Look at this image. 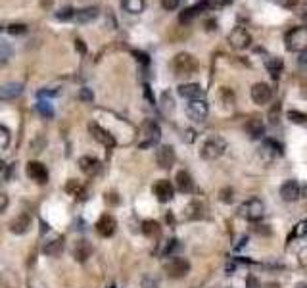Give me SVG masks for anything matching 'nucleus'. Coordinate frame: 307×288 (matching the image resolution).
<instances>
[{"label":"nucleus","instance_id":"obj_1","mask_svg":"<svg viewBox=\"0 0 307 288\" xmlns=\"http://www.w3.org/2000/svg\"><path fill=\"white\" fill-rule=\"evenodd\" d=\"M171 70H173V73H175L177 77H188V75L198 72V60L192 56V54L181 52V54H177L173 58Z\"/></svg>","mask_w":307,"mask_h":288},{"label":"nucleus","instance_id":"obj_2","mask_svg":"<svg viewBox=\"0 0 307 288\" xmlns=\"http://www.w3.org/2000/svg\"><path fill=\"white\" fill-rule=\"evenodd\" d=\"M225 150H227V143L223 137H209L200 148V156L207 161H213V159L221 158L225 154Z\"/></svg>","mask_w":307,"mask_h":288},{"label":"nucleus","instance_id":"obj_3","mask_svg":"<svg viewBox=\"0 0 307 288\" xmlns=\"http://www.w3.org/2000/svg\"><path fill=\"white\" fill-rule=\"evenodd\" d=\"M286 50L290 52H304L307 50V27H296L286 33L284 37Z\"/></svg>","mask_w":307,"mask_h":288},{"label":"nucleus","instance_id":"obj_4","mask_svg":"<svg viewBox=\"0 0 307 288\" xmlns=\"http://www.w3.org/2000/svg\"><path fill=\"white\" fill-rule=\"evenodd\" d=\"M238 214H240V217H244V219H248V221H257V219H261L265 214L263 202L257 200V198H249V200H246L244 204H240Z\"/></svg>","mask_w":307,"mask_h":288},{"label":"nucleus","instance_id":"obj_5","mask_svg":"<svg viewBox=\"0 0 307 288\" xmlns=\"http://www.w3.org/2000/svg\"><path fill=\"white\" fill-rule=\"evenodd\" d=\"M163 269H165L167 277H171V279H183L190 273V263L184 258H173L163 265Z\"/></svg>","mask_w":307,"mask_h":288},{"label":"nucleus","instance_id":"obj_6","mask_svg":"<svg viewBox=\"0 0 307 288\" xmlns=\"http://www.w3.org/2000/svg\"><path fill=\"white\" fill-rule=\"evenodd\" d=\"M259 156L265 163H273L275 159L282 156V146L275 141H271V139H265L261 143V148H259Z\"/></svg>","mask_w":307,"mask_h":288},{"label":"nucleus","instance_id":"obj_7","mask_svg":"<svg viewBox=\"0 0 307 288\" xmlns=\"http://www.w3.org/2000/svg\"><path fill=\"white\" fill-rule=\"evenodd\" d=\"M207 112H209V108H207V102L204 98L202 100H188V104H186V115L192 121H198V123L205 121Z\"/></svg>","mask_w":307,"mask_h":288},{"label":"nucleus","instance_id":"obj_8","mask_svg":"<svg viewBox=\"0 0 307 288\" xmlns=\"http://www.w3.org/2000/svg\"><path fill=\"white\" fill-rule=\"evenodd\" d=\"M229 43L233 48L236 50H244L248 48L249 43H251V35L244 27H234L231 33H229Z\"/></svg>","mask_w":307,"mask_h":288},{"label":"nucleus","instance_id":"obj_9","mask_svg":"<svg viewBox=\"0 0 307 288\" xmlns=\"http://www.w3.org/2000/svg\"><path fill=\"white\" fill-rule=\"evenodd\" d=\"M273 98V88L267 85V83H255L251 86V100L259 106H265L269 104Z\"/></svg>","mask_w":307,"mask_h":288},{"label":"nucleus","instance_id":"obj_10","mask_svg":"<svg viewBox=\"0 0 307 288\" xmlns=\"http://www.w3.org/2000/svg\"><path fill=\"white\" fill-rule=\"evenodd\" d=\"M160 137H161V131L160 125L156 121H148L144 125V141L140 143V148H150L154 144L160 143Z\"/></svg>","mask_w":307,"mask_h":288},{"label":"nucleus","instance_id":"obj_11","mask_svg":"<svg viewBox=\"0 0 307 288\" xmlns=\"http://www.w3.org/2000/svg\"><path fill=\"white\" fill-rule=\"evenodd\" d=\"M156 161L161 169H169L175 165V150L173 146H160V150L156 152Z\"/></svg>","mask_w":307,"mask_h":288},{"label":"nucleus","instance_id":"obj_12","mask_svg":"<svg viewBox=\"0 0 307 288\" xmlns=\"http://www.w3.org/2000/svg\"><path fill=\"white\" fill-rule=\"evenodd\" d=\"M27 175L39 185H46L48 183V171H46V167L41 161H29L27 163Z\"/></svg>","mask_w":307,"mask_h":288},{"label":"nucleus","instance_id":"obj_13","mask_svg":"<svg viewBox=\"0 0 307 288\" xmlns=\"http://www.w3.org/2000/svg\"><path fill=\"white\" fill-rule=\"evenodd\" d=\"M90 133H92V137L98 141L100 144H104V146H108V148H112V146H116V139H114V135H110L108 131L104 129V127H100L98 123H90Z\"/></svg>","mask_w":307,"mask_h":288},{"label":"nucleus","instance_id":"obj_14","mask_svg":"<svg viewBox=\"0 0 307 288\" xmlns=\"http://www.w3.org/2000/svg\"><path fill=\"white\" fill-rule=\"evenodd\" d=\"M213 6V2L211 0H202V2H198V4H194V6H190V8H186L183 14H181V21L183 23H188L190 19H194L198 14H202L204 10H207V8H211Z\"/></svg>","mask_w":307,"mask_h":288},{"label":"nucleus","instance_id":"obj_15","mask_svg":"<svg viewBox=\"0 0 307 288\" xmlns=\"http://www.w3.org/2000/svg\"><path fill=\"white\" fill-rule=\"evenodd\" d=\"M179 94L186 100H202L204 98V88L196 83H188V85L179 86Z\"/></svg>","mask_w":307,"mask_h":288},{"label":"nucleus","instance_id":"obj_16","mask_svg":"<svg viewBox=\"0 0 307 288\" xmlns=\"http://www.w3.org/2000/svg\"><path fill=\"white\" fill-rule=\"evenodd\" d=\"M154 196L160 202H169L173 198V185H171L169 181H165V179L158 181V183L154 185Z\"/></svg>","mask_w":307,"mask_h":288},{"label":"nucleus","instance_id":"obj_17","mask_svg":"<svg viewBox=\"0 0 307 288\" xmlns=\"http://www.w3.org/2000/svg\"><path fill=\"white\" fill-rule=\"evenodd\" d=\"M280 196H282V200L286 202H296L302 196V188H300V185L296 181H286L280 187Z\"/></svg>","mask_w":307,"mask_h":288},{"label":"nucleus","instance_id":"obj_18","mask_svg":"<svg viewBox=\"0 0 307 288\" xmlns=\"http://www.w3.org/2000/svg\"><path fill=\"white\" fill-rule=\"evenodd\" d=\"M31 227V216L29 214H19V216L12 219V223H10V230L14 232V234H23V232H27Z\"/></svg>","mask_w":307,"mask_h":288},{"label":"nucleus","instance_id":"obj_19","mask_svg":"<svg viewBox=\"0 0 307 288\" xmlns=\"http://www.w3.org/2000/svg\"><path fill=\"white\" fill-rule=\"evenodd\" d=\"M175 185H177V188H179V192H184V194H190L192 190H194V181H192V177L188 171L177 173Z\"/></svg>","mask_w":307,"mask_h":288},{"label":"nucleus","instance_id":"obj_20","mask_svg":"<svg viewBox=\"0 0 307 288\" xmlns=\"http://www.w3.org/2000/svg\"><path fill=\"white\" fill-rule=\"evenodd\" d=\"M116 219L112 216H102L98 219V223H96V230L102 234V236H112L114 232H116Z\"/></svg>","mask_w":307,"mask_h":288},{"label":"nucleus","instance_id":"obj_21","mask_svg":"<svg viewBox=\"0 0 307 288\" xmlns=\"http://www.w3.org/2000/svg\"><path fill=\"white\" fill-rule=\"evenodd\" d=\"M23 92L21 83H10V85L0 86V100H14Z\"/></svg>","mask_w":307,"mask_h":288},{"label":"nucleus","instance_id":"obj_22","mask_svg":"<svg viewBox=\"0 0 307 288\" xmlns=\"http://www.w3.org/2000/svg\"><path fill=\"white\" fill-rule=\"evenodd\" d=\"M246 133H248L249 139H261L265 133V125L259 117H251L246 123Z\"/></svg>","mask_w":307,"mask_h":288},{"label":"nucleus","instance_id":"obj_23","mask_svg":"<svg viewBox=\"0 0 307 288\" xmlns=\"http://www.w3.org/2000/svg\"><path fill=\"white\" fill-rule=\"evenodd\" d=\"M92 254V246L87 240H77V244L73 248V256L77 261H87Z\"/></svg>","mask_w":307,"mask_h":288},{"label":"nucleus","instance_id":"obj_24","mask_svg":"<svg viewBox=\"0 0 307 288\" xmlns=\"http://www.w3.org/2000/svg\"><path fill=\"white\" fill-rule=\"evenodd\" d=\"M43 252L46 254V256H50V258H60V256H61V252H63V242H61V238L46 242L44 248H43Z\"/></svg>","mask_w":307,"mask_h":288},{"label":"nucleus","instance_id":"obj_25","mask_svg":"<svg viewBox=\"0 0 307 288\" xmlns=\"http://www.w3.org/2000/svg\"><path fill=\"white\" fill-rule=\"evenodd\" d=\"M186 217L188 219H202V217H205V206L198 200L188 204L186 206Z\"/></svg>","mask_w":307,"mask_h":288},{"label":"nucleus","instance_id":"obj_26","mask_svg":"<svg viewBox=\"0 0 307 288\" xmlns=\"http://www.w3.org/2000/svg\"><path fill=\"white\" fill-rule=\"evenodd\" d=\"M98 17V8H83V10H79V12H75V19L79 21V23H87V21H92V19H96Z\"/></svg>","mask_w":307,"mask_h":288},{"label":"nucleus","instance_id":"obj_27","mask_svg":"<svg viewBox=\"0 0 307 288\" xmlns=\"http://www.w3.org/2000/svg\"><path fill=\"white\" fill-rule=\"evenodd\" d=\"M79 167H81V171H85V173H94V171H98L100 161L90 158V156H83V158L79 159Z\"/></svg>","mask_w":307,"mask_h":288},{"label":"nucleus","instance_id":"obj_28","mask_svg":"<svg viewBox=\"0 0 307 288\" xmlns=\"http://www.w3.org/2000/svg\"><path fill=\"white\" fill-rule=\"evenodd\" d=\"M265 66H267V70H269V73L277 79L278 75H280V72H282V62L278 60V58H267L265 60Z\"/></svg>","mask_w":307,"mask_h":288},{"label":"nucleus","instance_id":"obj_29","mask_svg":"<svg viewBox=\"0 0 307 288\" xmlns=\"http://www.w3.org/2000/svg\"><path fill=\"white\" fill-rule=\"evenodd\" d=\"M123 8L131 14H140L144 10V0H123Z\"/></svg>","mask_w":307,"mask_h":288},{"label":"nucleus","instance_id":"obj_30","mask_svg":"<svg viewBox=\"0 0 307 288\" xmlns=\"http://www.w3.org/2000/svg\"><path fill=\"white\" fill-rule=\"evenodd\" d=\"M179 250H181L179 240H177V238H171V240L165 244V248H163V256H173V254H177Z\"/></svg>","mask_w":307,"mask_h":288},{"label":"nucleus","instance_id":"obj_31","mask_svg":"<svg viewBox=\"0 0 307 288\" xmlns=\"http://www.w3.org/2000/svg\"><path fill=\"white\" fill-rule=\"evenodd\" d=\"M142 227H144L142 230L146 232L148 236H156V234L160 232V225H158L156 221H144V225H142Z\"/></svg>","mask_w":307,"mask_h":288},{"label":"nucleus","instance_id":"obj_32","mask_svg":"<svg viewBox=\"0 0 307 288\" xmlns=\"http://www.w3.org/2000/svg\"><path fill=\"white\" fill-rule=\"evenodd\" d=\"M10 144V131L0 125V150H6Z\"/></svg>","mask_w":307,"mask_h":288},{"label":"nucleus","instance_id":"obj_33","mask_svg":"<svg viewBox=\"0 0 307 288\" xmlns=\"http://www.w3.org/2000/svg\"><path fill=\"white\" fill-rule=\"evenodd\" d=\"M56 17L61 21H67V19H73L75 17V10L73 8H61L60 12H56Z\"/></svg>","mask_w":307,"mask_h":288},{"label":"nucleus","instance_id":"obj_34","mask_svg":"<svg viewBox=\"0 0 307 288\" xmlns=\"http://www.w3.org/2000/svg\"><path fill=\"white\" fill-rule=\"evenodd\" d=\"M12 48L8 46L6 43H0V62H8L10 58H12Z\"/></svg>","mask_w":307,"mask_h":288},{"label":"nucleus","instance_id":"obj_35","mask_svg":"<svg viewBox=\"0 0 307 288\" xmlns=\"http://www.w3.org/2000/svg\"><path fill=\"white\" fill-rule=\"evenodd\" d=\"M8 33L10 35H23V33H27V25H23V23H12L8 27Z\"/></svg>","mask_w":307,"mask_h":288},{"label":"nucleus","instance_id":"obj_36","mask_svg":"<svg viewBox=\"0 0 307 288\" xmlns=\"http://www.w3.org/2000/svg\"><path fill=\"white\" fill-rule=\"evenodd\" d=\"M142 288H160V283L152 277V275H146V277H142Z\"/></svg>","mask_w":307,"mask_h":288},{"label":"nucleus","instance_id":"obj_37","mask_svg":"<svg viewBox=\"0 0 307 288\" xmlns=\"http://www.w3.org/2000/svg\"><path fill=\"white\" fill-rule=\"evenodd\" d=\"M39 112H41L44 117H52V114H54L48 102H39Z\"/></svg>","mask_w":307,"mask_h":288},{"label":"nucleus","instance_id":"obj_38","mask_svg":"<svg viewBox=\"0 0 307 288\" xmlns=\"http://www.w3.org/2000/svg\"><path fill=\"white\" fill-rule=\"evenodd\" d=\"M288 117H290V121H294V123H306L307 121V115L300 114V112H290Z\"/></svg>","mask_w":307,"mask_h":288},{"label":"nucleus","instance_id":"obj_39","mask_svg":"<svg viewBox=\"0 0 307 288\" xmlns=\"http://www.w3.org/2000/svg\"><path fill=\"white\" fill-rule=\"evenodd\" d=\"M161 6L165 10H175L177 6H179V0H161Z\"/></svg>","mask_w":307,"mask_h":288},{"label":"nucleus","instance_id":"obj_40","mask_svg":"<svg viewBox=\"0 0 307 288\" xmlns=\"http://www.w3.org/2000/svg\"><path fill=\"white\" fill-rule=\"evenodd\" d=\"M132 56L138 58V62H140V64H150V56H148V54H144V52H138V50H134V52H132Z\"/></svg>","mask_w":307,"mask_h":288},{"label":"nucleus","instance_id":"obj_41","mask_svg":"<svg viewBox=\"0 0 307 288\" xmlns=\"http://www.w3.org/2000/svg\"><path fill=\"white\" fill-rule=\"evenodd\" d=\"M221 200L223 202H233V190H221Z\"/></svg>","mask_w":307,"mask_h":288},{"label":"nucleus","instance_id":"obj_42","mask_svg":"<svg viewBox=\"0 0 307 288\" xmlns=\"http://www.w3.org/2000/svg\"><path fill=\"white\" fill-rule=\"evenodd\" d=\"M6 208H8V196H6L4 192H0V214H2Z\"/></svg>","mask_w":307,"mask_h":288},{"label":"nucleus","instance_id":"obj_43","mask_svg":"<svg viewBox=\"0 0 307 288\" xmlns=\"http://www.w3.org/2000/svg\"><path fill=\"white\" fill-rule=\"evenodd\" d=\"M81 100H92V92L88 88H83L81 90Z\"/></svg>","mask_w":307,"mask_h":288},{"label":"nucleus","instance_id":"obj_44","mask_svg":"<svg viewBox=\"0 0 307 288\" xmlns=\"http://www.w3.org/2000/svg\"><path fill=\"white\" fill-rule=\"evenodd\" d=\"M58 94V88L56 90H41L39 92V96H56Z\"/></svg>","mask_w":307,"mask_h":288},{"label":"nucleus","instance_id":"obj_45","mask_svg":"<svg viewBox=\"0 0 307 288\" xmlns=\"http://www.w3.org/2000/svg\"><path fill=\"white\" fill-rule=\"evenodd\" d=\"M248 288H259V283L255 281V277H248Z\"/></svg>","mask_w":307,"mask_h":288},{"label":"nucleus","instance_id":"obj_46","mask_svg":"<svg viewBox=\"0 0 307 288\" xmlns=\"http://www.w3.org/2000/svg\"><path fill=\"white\" fill-rule=\"evenodd\" d=\"M300 66H307V50H304V52H300Z\"/></svg>","mask_w":307,"mask_h":288},{"label":"nucleus","instance_id":"obj_47","mask_svg":"<svg viewBox=\"0 0 307 288\" xmlns=\"http://www.w3.org/2000/svg\"><path fill=\"white\" fill-rule=\"evenodd\" d=\"M108 202L110 204H119V198H116V194H108Z\"/></svg>","mask_w":307,"mask_h":288},{"label":"nucleus","instance_id":"obj_48","mask_svg":"<svg viewBox=\"0 0 307 288\" xmlns=\"http://www.w3.org/2000/svg\"><path fill=\"white\" fill-rule=\"evenodd\" d=\"M77 43V48L81 50V52H87V48H85V44H83V41H75Z\"/></svg>","mask_w":307,"mask_h":288},{"label":"nucleus","instance_id":"obj_49","mask_svg":"<svg viewBox=\"0 0 307 288\" xmlns=\"http://www.w3.org/2000/svg\"><path fill=\"white\" fill-rule=\"evenodd\" d=\"M213 4H225V2H229V0H211Z\"/></svg>","mask_w":307,"mask_h":288},{"label":"nucleus","instance_id":"obj_50","mask_svg":"<svg viewBox=\"0 0 307 288\" xmlns=\"http://www.w3.org/2000/svg\"><path fill=\"white\" fill-rule=\"evenodd\" d=\"M2 169H4V161L0 159V171H2Z\"/></svg>","mask_w":307,"mask_h":288},{"label":"nucleus","instance_id":"obj_51","mask_svg":"<svg viewBox=\"0 0 307 288\" xmlns=\"http://www.w3.org/2000/svg\"><path fill=\"white\" fill-rule=\"evenodd\" d=\"M298 288H307V283H304V285H300Z\"/></svg>","mask_w":307,"mask_h":288},{"label":"nucleus","instance_id":"obj_52","mask_svg":"<svg viewBox=\"0 0 307 288\" xmlns=\"http://www.w3.org/2000/svg\"><path fill=\"white\" fill-rule=\"evenodd\" d=\"M0 31H2V27H0Z\"/></svg>","mask_w":307,"mask_h":288}]
</instances>
